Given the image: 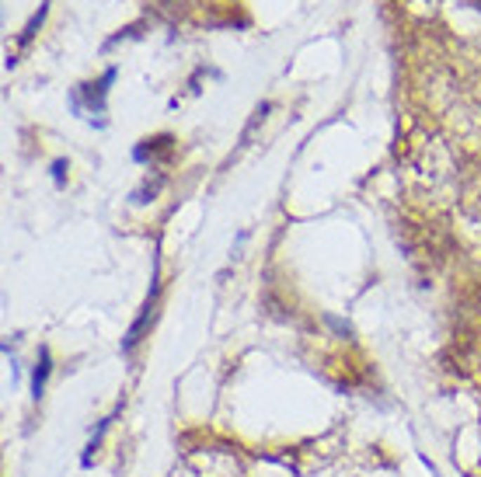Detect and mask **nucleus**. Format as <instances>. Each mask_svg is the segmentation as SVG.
<instances>
[{
  "instance_id": "obj_1",
  "label": "nucleus",
  "mask_w": 481,
  "mask_h": 477,
  "mask_svg": "<svg viewBox=\"0 0 481 477\" xmlns=\"http://www.w3.org/2000/svg\"><path fill=\"white\" fill-rule=\"evenodd\" d=\"M46 373H49V356L42 352V366H39V373H35V394H42V383H46Z\"/></svg>"
}]
</instances>
